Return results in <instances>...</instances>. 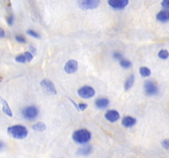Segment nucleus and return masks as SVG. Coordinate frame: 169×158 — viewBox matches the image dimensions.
I'll use <instances>...</instances> for the list:
<instances>
[{"label":"nucleus","mask_w":169,"mask_h":158,"mask_svg":"<svg viewBox=\"0 0 169 158\" xmlns=\"http://www.w3.org/2000/svg\"><path fill=\"white\" fill-rule=\"evenodd\" d=\"M8 133L10 136L16 139H23L28 134V130L25 126L18 124L8 128Z\"/></svg>","instance_id":"nucleus-1"},{"label":"nucleus","mask_w":169,"mask_h":158,"mask_svg":"<svg viewBox=\"0 0 169 158\" xmlns=\"http://www.w3.org/2000/svg\"><path fill=\"white\" fill-rule=\"evenodd\" d=\"M91 133L88 129H79L73 133V141L79 144H86L91 140Z\"/></svg>","instance_id":"nucleus-2"},{"label":"nucleus","mask_w":169,"mask_h":158,"mask_svg":"<svg viewBox=\"0 0 169 158\" xmlns=\"http://www.w3.org/2000/svg\"><path fill=\"white\" fill-rule=\"evenodd\" d=\"M39 110L35 106H28L23 109L22 110V115L27 120H34L38 116Z\"/></svg>","instance_id":"nucleus-3"},{"label":"nucleus","mask_w":169,"mask_h":158,"mask_svg":"<svg viewBox=\"0 0 169 158\" xmlns=\"http://www.w3.org/2000/svg\"><path fill=\"white\" fill-rule=\"evenodd\" d=\"M78 3L80 8L83 10H89L96 8L100 5L101 2L99 0H80Z\"/></svg>","instance_id":"nucleus-4"},{"label":"nucleus","mask_w":169,"mask_h":158,"mask_svg":"<svg viewBox=\"0 0 169 158\" xmlns=\"http://www.w3.org/2000/svg\"><path fill=\"white\" fill-rule=\"evenodd\" d=\"M41 86L43 91L49 95H56L57 93L55 84L48 79H44V80L41 81Z\"/></svg>","instance_id":"nucleus-5"},{"label":"nucleus","mask_w":169,"mask_h":158,"mask_svg":"<svg viewBox=\"0 0 169 158\" xmlns=\"http://www.w3.org/2000/svg\"><path fill=\"white\" fill-rule=\"evenodd\" d=\"M144 92L147 96H155L157 95L158 92V88L156 83H154L152 81H146L144 82Z\"/></svg>","instance_id":"nucleus-6"},{"label":"nucleus","mask_w":169,"mask_h":158,"mask_svg":"<svg viewBox=\"0 0 169 158\" xmlns=\"http://www.w3.org/2000/svg\"><path fill=\"white\" fill-rule=\"evenodd\" d=\"M78 94L79 96H81L83 99H88L94 96L95 95V90L89 86H82L81 88H79L78 91Z\"/></svg>","instance_id":"nucleus-7"},{"label":"nucleus","mask_w":169,"mask_h":158,"mask_svg":"<svg viewBox=\"0 0 169 158\" xmlns=\"http://www.w3.org/2000/svg\"><path fill=\"white\" fill-rule=\"evenodd\" d=\"M128 0H108V4L111 6V8L117 10L124 9L128 5Z\"/></svg>","instance_id":"nucleus-8"},{"label":"nucleus","mask_w":169,"mask_h":158,"mask_svg":"<svg viewBox=\"0 0 169 158\" xmlns=\"http://www.w3.org/2000/svg\"><path fill=\"white\" fill-rule=\"evenodd\" d=\"M78 66H79V63H78L77 61L73 60V59H70L65 64L64 71L67 73H69V74H71V73H73V72H75L78 70Z\"/></svg>","instance_id":"nucleus-9"},{"label":"nucleus","mask_w":169,"mask_h":158,"mask_svg":"<svg viewBox=\"0 0 169 158\" xmlns=\"http://www.w3.org/2000/svg\"><path fill=\"white\" fill-rule=\"evenodd\" d=\"M120 115L119 112L115 110V109H111V110H108L107 112L105 114V118L110 122H116L120 119Z\"/></svg>","instance_id":"nucleus-10"},{"label":"nucleus","mask_w":169,"mask_h":158,"mask_svg":"<svg viewBox=\"0 0 169 158\" xmlns=\"http://www.w3.org/2000/svg\"><path fill=\"white\" fill-rule=\"evenodd\" d=\"M93 148L91 145H83V147L79 148L77 154L80 156H87L90 155L91 153H93Z\"/></svg>","instance_id":"nucleus-11"},{"label":"nucleus","mask_w":169,"mask_h":158,"mask_svg":"<svg viewBox=\"0 0 169 158\" xmlns=\"http://www.w3.org/2000/svg\"><path fill=\"white\" fill-rule=\"evenodd\" d=\"M109 103H110L109 100H108L107 98L105 97L98 98L95 101V105H96V106L98 109H105V108H106L109 106Z\"/></svg>","instance_id":"nucleus-12"},{"label":"nucleus","mask_w":169,"mask_h":158,"mask_svg":"<svg viewBox=\"0 0 169 158\" xmlns=\"http://www.w3.org/2000/svg\"><path fill=\"white\" fill-rule=\"evenodd\" d=\"M157 20L161 22H167L169 21V11L168 10H163L160 11L156 16Z\"/></svg>","instance_id":"nucleus-13"},{"label":"nucleus","mask_w":169,"mask_h":158,"mask_svg":"<svg viewBox=\"0 0 169 158\" xmlns=\"http://www.w3.org/2000/svg\"><path fill=\"white\" fill-rule=\"evenodd\" d=\"M136 122H137L136 119L131 116H125L122 119V124L124 127H126V128H130V127L134 126V124H136Z\"/></svg>","instance_id":"nucleus-14"},{"label":"nucleus","mask_w":169,"mask_h":158,"mask_svg":"<svg viewBox=\"0 0 169 158\" xmlns=\"http://www.w3.org/2000/svg\"><path fill=\"white\" fill-rule=\"evenodd\" d=\"M1 103H2V109H3V112L7 115L9 117H12V109L9 106L8 103L7 102V101H5L3 98H1Z\"/></svg>","instance_id":"nucleus-15"},{"label":"nucleus","mask_w":169,"mask_h":158,"mask_svg":"<svg viewBox=\"0 0 169 158\" xmlns=\"http://www.w3.org/2000/svg\"><path fill=\"white\" fill-rule=\"evenodd\" d=\"M134 75L132 74L130 75L127 79H126V81H125V85H124V87H125V91H128V90L130 89V88L132 87V86L134 85Z\"/></svg>","instance_id":"nucleus-16"},{"label":"nucleus","mask_w":169,"mask_h":158,"mask_svg":"<svg viewBox=\"0 0 169 158\" xmlns=\"http://www.w3.org/2000/svg\"><path fill=\"white\" fill-rule=\"evenodd\" d=\"M32 129L38 132H43L46 129V125L43 122H37L32 125Z\"/></svg>","instance_id":"nucleus-17"},{"label":"nucleus","mask_w":169,"mask_h":158,"mask_svg":"<svg viewBox=\"0 0 169 158\" xmlns=\"http://www.w3.org/2000/svg\"><path fill=\"white\" fill-rule=\"evenodd\" d=\"M140 73L144 78L149 77L151 75V70L148 68H146V67H141L140 69Z\"/></svg>","instance_id":"nucleus-18"},{"label":"nucleus","mask_w":169,"mask_h":158,"mask_svg":"<svg viewBox=\"0 0 169 158\" xmlns=\"http://www.w3.org/2000/svg\"><path fill=\"white\" fill-rule=\"evenodd\" d=\"M120 64L124 69H130L132 66L131 62L128 59H122L121 60H120Z\"/></svg>","instance_id":"nucleus-19"},{"label":"nucleus","mask_w":169,"mask_h":158,"mask_svg":"<svg viewBox=\"0 0 169 158\" xmlns=\"http://www.w3.org/2000/svg\"><path fill=\"white\" fill-rule=\"evenodd\" d=\"M158 57L162 59H167L169 57V53L167 49H162L158 52Z\"/></svg>","instance_id":"nucleus-20"},{"label":"nucleus","mask_w":169,"mask_h":158,"mask_svg":"<svg viewBox=\"0 0 169 158\" xmlns=\"http://www.w3.org/2000/svg\"><path fill=\"white\" fill-rule=\"evenodd\" d=\"M24 56H25V59H26V61L27 62H31V61L33 59V55L30 53L29 51H26L24 53Z\"/></svg>","instance_id":"nucleus-21"},{"label":"nucleus","mask_w":169,"mask_h":158,"mask_svg":"<svg viewBox=\"0 0 169 158\" xmlns=\"http://www.w3.org/2000/svg\"><path fill=\"white\" fill-rule=\"evenodd\" d=\"M7 23L8 24L9 26H12L13 24V22H14V16L12 14H10L9 16H8L6 18Z\"/></svg>","instance_id":"nucleus-22"},{"label":"nucleus","mask_w":169,"mask_h":158,"mask_svg":"<svg viewBox=\"0 0 169 158\" xmlns=\"http://www.w3.org/2000/svg\"><path fill=\"white\" fill-rule=\"evenodd\" d=\"M15 60L18 62V63H25L26 59H25V56L23 55H19L15 58Z\"/></svg>","instance_id":"nucleus-23"},{"label":"nucleus","mask_w":169,"mask_h":158,"mask_svg":"<svg viewBox=\"0 0 169 158\" xmlns=\"http://www.w3.org/2000/svg\"><path fill=\"white\" fill-rule=\"evenodd\" d=\"M26 33H27L28 35H30L33 36V37H35V38H40V37H41V36H40V35L38 34L37 32H35V31H33V30H27Z\"/></svg>","instance_id":"nucleus-24"},{"label":"nucleus","mask_w":169,"mask_h":158,"mask_svg":"<svg viewBox=\"0 0 169 158\" xmlns=\"http://www.w3.org/2000/svg\"><path fill=\"white\" fill-rule=\"evenodd\" d=\"M15 38H16L17 41L20 42V43H26V39H25V37H24L23 35H17L15 36Z\"/></svg>","instance_id":"nucleus-25"},{"label":"nucleus","mask_w":169,"mask_h":158,"mask_svg":"<svg viewBox=\"0 0 169 158\" xmlns=\"http://www.w3.org/2000/svg\"><path fill=\"white\" fill-rule=\"evenodd\" d=\"M162 146L166 150H169V138H167L162 141Z\"/></svg>","instance_id":"nucleus-26"},{"label":"nucleus","mask_w":169,"mask_h":158,"mask_svg":"<svg viewBox=\"0 0 169 158\" xmlns=\"http://www.w3.org/2000/svg\"><path fill=\"white\" fill-rule=\"evenodd\" d=\"M78 106H79V109L80 111H83L85 109L88 108V104L86 103H79L78 105Z\"/></svg>","instance_id":"nucleus-27"},{"label":"nucleus","mask_w":169,"mask_h":158,"mask_svg":"<svg viewBox=\"0 0 169 158\" xmlns=\"http://www.w3.org/2000/svg\"><path fill=\"white\" fill-rule=\"evenodd\" d=\"M113 58L115 59H117V60H121L123 59L122 55L119 53V52H115L113 54Z\"/></svg>","instance_id":"nucleus-28"},{"label":"nucleus","mask_w":169,"mask_h":158,"mask_svg":"<svg viewBox=\"0 0 169 158\" xmlns=\"http://www.w3.org/2000/svg\"><path fill=\"white\" fill-rule=\"evenodd\" d=\"M161 5L163 8H166V10L169 9V0H163V2L161 3Z\"/></svg>","instance_id":"nucleus-29"},{"label":"nucleus","mask_w":169,"mask_h":158,"mask_svg":"<svg viewBox=\"0 0 169 158\" xmlns=\"http://www.w3.org/2000/svg\"><path fill=\"white\" fill-rule=\"evenodd\" d=\"M29 49H30V53H31L32 55H35V54H36V49H35L34 46L30 45L29 46Z\"/></svg>","instance_id":"nucleus-30"},{"label":"nucleus","mask_w":169,"mask_h":158,"mask_svg":"<svg viewBox=\"0 0 169 158\" xmlns=\"http://www.w3.org/2000/svg\"><path fill=\"white\" fill-rule=\"evenodd\" d=\"M5 35V32L3 28H0V38H3Z\"/></svg>","instance_id":"nucleus-31"},{"label":"nucleus","mask_w":169,"mask_h":158,"mask_svg":"<svg viewBox=\"0 0 169 158\" xmlns=\"http://www.w3.org/2000/svg\"><path fill=\"white\" fill-rule=\"evenodd\" d=\"M4 147H5V143H4L3 141L0 140V151H2V150L4 149Z\"/></svg>","instance_id":"nucleus-32"},{"label":"nucleus","mask_w":169,"mask_h":158,"mask_svg":"<svg viewBox=\"0 0 169 158\" xmlns=\"http://www.w3.org/2000/svg\"><path fill=\"white\" fill-rule=\"evenodd\" d=\"M2 81H3V78H2V77H0V82H1Z\"/></svg>","instance_id":"nucleus-33"}]
</instances>
